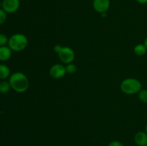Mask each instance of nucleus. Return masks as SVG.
I'll return each mask as SVG.
<instances>
[{
	"label": "nucleus",
	"instance_id": "obj_14",
	"mask_svg": "<svg viewBox=\"0 0 147 146\" xmlns=\"http://www.w3.org/2000/svg\"><path fill=\"white\" fill-rule=\"evenodd\" d=\"M66 68V72L67 73L70 74H75L77 71V67H76V64H74L73 63H70V64H67V66L65 67Z\"/></svg>",
	"mask_w": 147,
	"mask_h": 146
},
{
	"label": "nucleus",
	"instance_id": "obj_13",
	"mask_svg": "<svg viewBox=\"0 0 147 146\" xmlns=\"http://www.w3.org/2000/svg\"><path fill=\"white\" fill-rule=\"evenodd\" d=\"M138 97L139 100L143 103H147V90L146 89H142L138 93Z\"/></svg>",
	"mask_w": 147,
	"mask_h": 146
},
{
	"label": "nucleus",
	"instance_id": "obj_3",
	"mask_svg": "<svg viewBox=\"0 0 147 146\" xmlns=\"http://www.w3.org/2000/svg\"><path fill=\"white\" fill-rule=\"evenodd\" d=\"M121 90L126 94H134L139 92L142 89V84L136 78H126L120 84Z\"/></svg>",
	"mask_w": 147,
	"mask_h": 146
},
{
	"label": "nucleus",
	"instance_id": "obj_21",
	"mask_svg": "<svg viewBox=\"0 0 147 146\" xmlns=\"http://www.w3.org/2000/svg\"><path fill=\"white\" fill-rule=\"evenodd\" d=\"M145 132L147 133V123H146V126H145Z\"/></svg>",
	"mask_w": 147,
	"mask_h": 146
},
{
	"label": "nucleus",
	"instance_id": "obj_7",
	"mask_svg": "<svg viewBox=\"0 0 147 146\" xmlns=\"http://www.w3.org/2000/svg\"><path fill=\"white\" fill-rule=\"evenodd\" d=\"M110 0H93V7L96 11L103 14L106 13L110 7Z\"/></svg>",
	"mask_w": 147,
	"mask_h": 146
},
{
	"label": "nucleus",
	"instance_id": "obj_11",
	"mask_svg": "<svg viewBox=\"0 0 147 146\" xmlns=\"http://www.w3.org/2000/svg\"><path fill=\"white\" fill-rule=\"evenodd\" d=\"M134 54L136 55L142 57V56H144L146 54L147 52V49L146 46L144 44H138L134 48Z\"/></svg>",
	"mask_w": 147,
	"mask_h": 146
},
{
	"label": "nucleus",
	"instance_id": "obj_10",
	"mask_svg": "<svg viewBox=\"0 0 147 146\" xmlns=\"http://www.w3.org/2000/svg\"><path fill=\"white\" fill-rule=\"evenodd\" d=\"M11 75L10 69L8 66L4 64H0V80H5Z\"/></svg>",
	"mask_w": 147,
	"mask_h": 146
},
{
	"label": "nucleus",
	"instance_id": "obj_16",
	"mask_svg": "<svg viewBox=\"0 0 147 146\" xmlns=\"http://www.w3.org/2000/svg\"><path fill=\"white\" fill-rule=\"evenodd\" d=\"M7 13L2 8L0 9V25L4 24L7 20Z\"/></svg>",
	"mask_w": 147,
	"mask_h": 146
},
{
	"label": "nucleus",
	"instance_id": "obj_19",
	"mask_svg": "<svg viewBox=\"0 0 147 146\" xmlns=\"http://www.w3.org/2000/svg\"><path fill=\"white\" fill-rule=\"evenodd\" d=\"M138 3L142 4H147V0H136Z\"/></svg>",
	"mask_w": 147,
	"mask_h": 146
},
{
	"label": "nucleus",
	"instance_id": "obj_18",
	"mask_svg": "<svg viewBox=\"0 0 147 146\" xmlns=\"http://www.w3.org/2000/svg\"><path fill=\"white\" fill-rule=\"evenodd\" d=\"M62 47H63V46H61L60 44H56L54 47V52L55 53H57V54H58L59 52H60V50L62 49Z\"/></svg>",
	"mask_w": 147,
	"mask_h": 146
},
{
	"label": "nucleus",
	"instance_id": "obj_12",
	"mask_svg": "<svg viewBox=\"0 0 147 146\" xmlns=\"http://www.w3.org/2000/svg\"><path fill=\"white\" fill-rule=\"evenodd\" d=\"M11 85L9 81H6V80H2L0 82V93H7L11 89Z\"/></svg>",
	"mask_w": 147,
	"mask_h": 146
},
{
	"label": "nucleus",
	"instance_id": "obj_6",
	"mask_svg": "<svg viewBox=\"0 0 147 146\" xmlns=\"http://www.w3.org/2000/svg\"><path fill=\"white\" fill-rule=\"evenodd\" d=\"M20 7V0H3L1 7L8 14L16 12Z\"/></svg>",
	"mask_w": 147,
	"mask_h": 146
},
{
	"label": "nucleus",
	"instance_id": "obj_17",
	"mask_svg": "<svg viewBox=\"0 0 147 146\" xmlns=\"http://www.w3.org/2000/svg\"><path fill=\"white\" fill-rule=\"evenodd\" d=\"M108 146H124L122 143H121L119 140H113L111 142Z\"/></svg>",
	"mask_w": 147,
	"mask_h": 146
},
{
	"label": "nucleus",
	"instance_id": "obj_22",
	"mask_svg": "<svg viewBox=\"0 0 147 146\" xmlns=\"http://www.w3.org/2000/svg\"><path fill=\"white\" fill-rule=\"evenodd\" d=\"M146 146H147V145H146Z\"/></svg>",
	"mask_w": 147,
	"mask_h": 146
},
{
	"label": "nucleus",
	"instance_id": "obj_1",
	"mask_svg": "<svg viewBox=\"0 0 147 146\" xmlns=\"http://www.w3.org/2000/svg\"><path fill=\"white\" fill-rule=\"evenodd\" d=\"M11 89L18 93H24L28 90L30 86L28 77L21 72H16L9 77Z\"/></svg>",
	"mask_w": 147,
	"mask_h": 146
},
{
	"label": "nucleus",
	"instance_id": "obj_2",
	"mask_svg": "<svg viewBox=\"0 0 147 146\" xmlns=\"http://www.w3.org/2000/svg\"><path fill=\"white\" fill-rule=\"evenodd\" d=\"M28 45V39L24 34L17 33L9 38L8 47L13 52H22L25 50Z\"/></svg>",
	"mask_w": 147,
	"mask_h": 146
},
{
	"label": "nucleus",
	"instance_id": "obj_5",
	"mask_svg": "<svg viewBox=\"0 0 147 146\" xmlns=\"http://www.w3.org/2000/svg\"><path fill=\"white\" fill-rule=\"evenodd\" d=\"M66 74L67 72L65 67L61 64H54L50 69V75L55 80L63 78Z\"/></svg>",
	"mask_w": 147,
	"mask_h": 146
},
{
	"label": "nucleus",
	"instance_id": "obj_15",
	"mask_svg": "<svg viewBox=\"0 0 147 146\" xmlns=\"http://www.w3.org/2000/svg\"><path fill=\"white\" fill-rule=\"evenodd\" d=\"M9 42V38L4 34H0V47L7 46Z\"/></svg>",
	"mask_w": 147,
	"mask_h": 146
},
{
	"label": "nucleus",
	"instance_id": "obj_9",
	"mask_svg": "<svg viewBox=\"0 0 147 146\" xmlns=\"http://www.w3.org/2000/svg\"><path fill=\"white\" fill-rule=\"evenodd\" d=\"M11 54H12V51L8 46L0 47V61H7L10 59Z\"/></svg>",
	"mask_w": 147,
	"mask_h": 146
},
{
	"label": "nucleus",
	"instance_id": "obj_20",
	"mask_svg": "<svg viewBox=\"0 0 147 146\" xmlns=\"http://www.w3.org/2000/svg\"><path fill=\"white\" fill-rule=\"evenodd\" d=\"M144 45L146 46V49H147V37H146V38H145L144 42Z\"/></svg>",
	"mask_w": 147,
	"mask_h": 146
},
{
	"label": "nucleus",
	"instance_id": "obj_8",
	"mask_svg": "<svg viewBox=\"0 0 147 146\" xmlns=\"http://www.w3.org/2000/svg\"><path fill=\"white\" fill-rule=\"evenodd\" d=\"M134 142L138 146H146L147 133L144 131L136 133L134 135Z\"/></svg>",
	"mask_w": 147,
	"mask_h": 146
},
{
	"label": "nucleus",
	"instance_id": "obj_4",
	"mask_svg": "<svg viewBox=\"0 0 147 146\" xmlns=\"http://www.w3.org/2000/svg\"><path fill=\"white\" fill-rule=\"evenodd\" d=\"M58 57L60 61L64 64L73 63L75 60L74 50L69 47H63L59 52Z\"/></svg>",
	"mask_w": 147,
	"mask_h": 146
}]
</instances>
